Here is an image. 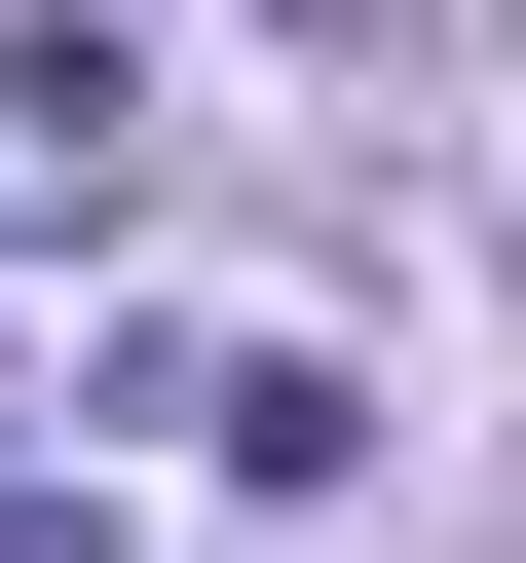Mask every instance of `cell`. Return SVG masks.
Returning <instances> with one entry per match:
<instances>
[{"instance_id":"1","label":"cell","mask_w":526,"mask_h":563,"mask_svg":"<svg viewBox=\"0 0 526 563\" xmlns=\"http://www.w3.org/2000/svg\"><path fill=\"white\" fill-rule=\"evenodd\" d=\"M151 188V38L113 0H0V225H113Z\"/></svg>"},{"instance_id":"2","label":"cell","mask_w":526,"mask_h":563,"mask_svg":"<svg viewBox=\"0 0 526 563\" xmlns=\"http://www.w3.org/2000/svg\"><path fill=\"white\" fill-rule=\"evenodd\" d=\"M0 563H113V488H0Z\"/></svg>"}]
</instances>
